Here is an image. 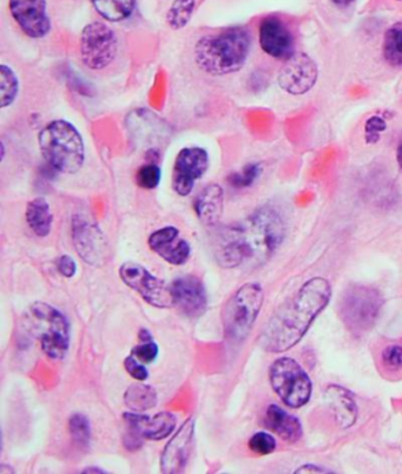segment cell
Returning a JSON list of instances; mask_svg holds the SVG:
<instances>
[{"mask_svg":"<svg viewBox=\"0 0 402 474\" xmlns=\"http://www.w3.org/2000/svg\"><path fill=\"white\" fill-rule=\"evenodd\" d=\"M286 236V223L274 206H263L224 228L216 244V259L224 269L258 267L270 261Z\"/></svg>","mask_w":402,"mask_h":474,"instance_id":"obj_1","label":"cell"},{"mask_svg":"<svg viewBox=\"0 0 402 474\" xmlns=\"http://www.w3.org/2000/svg\"><path fill=\"white\" fill-rule=\"evenodd\" d=\"M332 286L327 279L315 277L305 283L292 300L271 317L260 336V344L270 353L292 349L312 326L313 321L327 307Z\"/></svg>","mask_w":402,"mask_h":474,"instance_id":"obj_2","label":"cell"},{"mask_svg":"<svg viewBox=\"0 0 402 474\" xmlns=\"http://www.w3.org/2000/svg\"><path fill=\"white\" fill-rule=\"evenodd\" d=\"M251 45V34L246 29H227L202 37L195 45V60L197 66L210 75L233 74L246 64Z\"/></svg>","mask_w":402,"mask_h":474,"instance_id":"obj_3","label":"cell"},{"mask_svg":"<svg viewBox=\"0 0 402 474\" xmlns=\"http://www.w3.org/2000/svg\"><path fill=\"white\" fill-rule=\"evenodd\" d=\"M41 155L53 170L76 174L86 162V146L78 129L69 121L56 120L40 133Z\"/></svg>","mask_w":402,"mask_h":474,"instance_id":"obj_4","label":"cell"},{"mask_svg":"<svg viewBox=\"0 0 402 474\" xmlns=\"http://www.w3.org/2000/svg\"><path fill=\"white\" fill-rule=\"evenodd\" d=\"M23 326L41 343L52 360H63L70 347V324L62 312L44 302H36L23 317Z\"/></svg>","mask_w":402,"mask_h":474,"instance_id":"obj_5","label":"cell"},{"mask_svg":"<svg viewBox=\"0 0 402 474\" xmlns=\"http://www.w3.org/2000/svg\"><path fill=\"white\" fill-rule=\"evenodd\" d=\"M263 298V289L259 283H247L229 298L222 311L225 338L233 342L247 339L261 311Z\"/></svg>","mask_w":402,"mask_h":474,"instance_id":"obj_6","label":"cell"},{"mask_svg":"<svg viewBox=\"0 0 402 474\" xmlns=\"http://www.w3.org/2000/svg\"><path fill=\"white\" fill-rule=\"evenodd\" d=\"M384 300L377 289L352 285L341 296L339 313L344 326L354 334H363L374 327Z\"/></svg>","mask_w":402,"mask_h":474,"instance_id":"obj_7","label":"cell"},{"mask_svg":"<svg viewBox=\"0 0 402 474\" xmlns=\"http://www.w3.org/2000/svg\"><path fill=\"white\" fill-rule=\"evenodd\" d=\"M270 380L274 392L290 408H301L312 396V381L294 358H281L271 365Z\"/></svg>","mask_w":402,"mask_h":474,"instance_id":"obj_8","label":"cell"},{"mask_svg":"<svg viewBox=\"0 0 402 474\" xmlns=\"http://www.w3.org/2000/svg\"><path fill=\"white\" fill-rule=\"evenodd\" d=\"M116 33L101 22L87 24L80 34V56L91 70H102L109 66L117 55Z\"/></svg>","mask_w":402,"mask_h":474,"instance_id":"obj_9","label":"cell"},{"mask_svg":"<svg viewBox=\"0 0 402 474\" xmlns=\"http://www.w3.org/2000/svg\"><path fill=\"white\" fill-rule=\"evenodd\" d=\"M120 277L129 288L139 293L152 307L166 309L174 305L170 286L163 279L149 273L140 264L124 263L120 269Z\"/></svg>","mask_w":402,"mask_h":474,"instance_id":"obj_10","label":"cell"},{"mask_svg":"<svg viewBox=\"0 0 402 474\" xmlns=\"http://www.w3.org/2000/svg\"><path fill=\"white\" fill-rule=\"evenodd\" d=\"M72 239L79 257L91 266L105 265L109 257L105 235L101 229L82 214L72 220Z\"/></svg>","mask_w":402,"mask_h":474,"instance_id":"obj_11","label":"cell"},{"mask_svg":"<svg viewBox=\"0 0 402 474\" xmlns=\"http://www.w3.org/2000/svg\"><path fill=\"white\" fill-rule=\"evenodd\" d=\"M209 155L203 148H183L176 156L172 172V190L178 196L187 197L193 192L195 182L208 171Z\"/></svg>","mask_w":402,"mask_h":474,"instance_id":"obj_12","label":"cell"},{"mask_svg":"<svg viewBox=\"0 0 402 474\" xmlns=\"http://www.w3.org/2000/svg\"><path fill=\"white\" fill-rule=\"evenodd\" d=\"M316 63L306 53H294L286 60L285 66L279 74V86L286 93L292 95H304L308 93L317 81Z\"/></svg>","mask_w":402,"mask_h":474,"instance_id":"obj_13","label":"cell"},{"mask_svg":"<svg viewBox=\"0 0 402 474\" xmlns=\"http://www.w3.org/2000/svg\"><path fill=\"white\" fill-rule=\"evenodd\" d=\"M10 13L26 36L43 38L51 30L47 0H10Z\"/></svg>","mask_w":402,"mask_h":474,"instance_id":"obj_14","label":"cell"},{"mask_svg":"<svg viewBox=\"0 0 402 474\" xmlns=\"http://www.w3.org/2000/svg\"><path fill=\"white\" fill-rule=\"evenodd\" d=\"M172 301L175 307L186 316L195 319L206 312L208 307V297H206V288L194 274L176 278L170 285Z\"/></svg>","mask_w":402,"mask_h":474,"instance_id":"obj_15","label":"cell"},{"mask_svg":"<svg viewBox=\"0 0 402 474\" xmlns=\"http://www.w3.org/2000/svg\"><path fill=\"white\" fill-rule=\"evenodd\" d=\"M194 432V419H187L164 449L160 456V471L167 474L185 471L193 447Z\"/></svg>","mask_w":402,"mask_h":474,"instance_id":"obj_16","label":"cell"},{"mask_svg":"<svg viewBox=\"0 0 402 474\" xmlns=\"http://www.w3.org/2000/svg\"><path fill=\"white\" fill-rule=\"evenodd\" d=\"M260 45L267 55L288 60L294 55V37L281 19L268 17L260 25Z\"/></svg>","mask_w":402,"mask_h":474,"instance_id":"obj_17","label":"cell"},{"mask_svg":"<svg viewBox=\"0 0 402 474\" xmlns=\"http://www.w3.org/2000/svg\"><path fill=\"white\" fill-rule=\"evenodd\" d=\"M123 418L129 431H132L143 439L155 441L169 437L178 423L176 416L168 412L159 413L152 418L137 413H125Z\"/></svg>","mask_w":402,"mask_h":474,"instance_id":"obj_18","label":"cell"},{"mask_svg":"<svg viewBox=\"0 0 402 474\" xmlns=\"http://www.w3.org/2000/svg\"><path fill=\"white\" fill-rule=\"evenodd\" d=\"M179 231L174 227L159 229L149 237V246L164 261L172 265H182L190 257V244L178 239Z\"/></svg>","mask_w":402,"mask_h":474,"instance_id":"obj_19","label":"cell"},{"mask_svg":"<svg viewBox=\"0 0 402 474\" xmlns=\"http://www.w3.org/2000/svg\"><path fill=\"white\" fill-rule=\"evenodd\" d=\"M325 404L341 427L353 426L358 418V407L353 394L340 386H331L324 394Z\"/></svg>","mask_w":402,"mask_h":474,"instance_id":"obj_20","label":"cell"},{"mask_svg":"<svg viewBox=\"0 0 402 474\" xmlns=\"http://www.w3.org/2000/svg\"><path fill=\"white\" fill-rule=\"evenodd\" d=\"M264 422L270 431H273L275 434H278L287 442H297L304 434L300 420L287 413L285 409L277 406V404H270L267 408Z\"/></svg>","mask_w":402,"mask_h":474,"instance_id":"obj_21","label":"cell"},{"mask_svg":"<svg viewBox=\"0 0 402 474\" xmlns=\"http://www.w3.org/2000/svg\"><path fill=\"white\" fill-rule=\"evenodd\" d=\"M195 211L206 225H215L224 213V190L217 183L205 187L195 199Z\"/></svg>","mask_w":402,"mask_h":474,"instance_id":"obj_22","label":"cell"},{"mask_svg":"<svg viewBox=\"0 0 402 474\" xmlns=\"http://www.w3.org/2000/svg\"><path fill=\"white\" fill-rule=\"evenodd\" d=\"M26 221L34 235L44 238L50 235L53 216L50 204L44 198H34L26 206Z\"/></svg>","mask_w":402,"mask_h":474,"instance_id":"obj_23","label":"cell"},{"mask_svg":"<svg viewBox=\"0 0 402 474\" xmlns=\"http://www.w3.org/2000/svg\"><path fill=\"white\" fill-rule=\"evenodd\" d=\"M95 10L106 21H125L135 10V0H91Z\"/></svg>","mask_w":402,"mask_h":474,"instance_id":"obj_24","label":"cell"},{"mask_svg":"<svg viewBox=\"0 0 402 474\" xmlns=\"http://www.w3.org/2000/svg\"><path fill=\"white\" fill-rule=\"evenodd\" d=\"M126 406L133 412L142 413L154 408L157 404V394L151 386L135 384L130 386L124 394Z\"/></svg>","mask_w":402,"mask_h":474,"instance_id":"obj_25","label":"cell"},{"mask_svg":"<svg viewBox=\"0 0 402 474\" xmlns=\"http://www.w3.org/2000/svg\"><path fill=\"white\" fill-rule=\"evenodd\" d=\"M384 56L393 67H402V23L390 26L385 33Z\"/></svg>","mask_w":402,"mask_h":474,"instance_id":"obj_26","label":"cell"},{"mask_svg":"<svg viewBox=\"0 0 402 474\" xmlns=\"http://www.w3.org/2000/svg\"><path fill=\"white\" fill-rule=\"evenodd\" d=\"M19 90V81L13 69L5 64L0 67V107L6 108L13 105Z\"/></svg>","mask_w":402,"mask_h":474,"instance_id":"obj_27","label":"cell"},{"mask_svg":"<svg viewBox=\"0 0 402 474\" xmlns=\"http://www.w3.org/2000/svg\"><path fill=\"white\" fill-rule=\"evenodd\" d=\"M195 9V0H175L167 14L170 28L181 30L190 22Z\"/></svg>","mask_w":402,"mask_h":474,"instance_id":"obj_28","label":"cell"},{"mask_svg":"<svg viewBox=\"0 0 402 474\" xmlns=\"http://www.w3.org/2000/svg\"><path fill=\"white\" fill-rule=\"evenodd\" d=\"M69 431L72 441L80 447L87 449L91 441V426L86 415L75 414L69 420Z\"/></svg>","mask_w":402,"mask_h":474,"instance_id":"obj_29","label":"cell"},{"mask_svg":"<svg viewBox=\"0 0 402 474\" xmlns=\"http://www.w3.org/2000/svg\"><path fill=\"white\" fill-rule=\"evenodd\" d=\"M162 172L155 163H148L142 166L136 173L137 185L144 190H154L160 185Z\"/></svg>","mask_w":402,"mask_h":474,"instance_id":"obj_30","label":"cell"},{"mask_svg":"<svg viewBox=\"0 0 402 474\" xmlns=\"http://www.w3.org/2000/svg\"><path fill=\"white\" fill-rule=\"evenodd\" d=\"M262 173V166L260 163H249L240 173L233 174L231 183L237 189L251 186Z\"/></svg>","mask_w":402,"mask_h":474,"instance_id":"obj_31","label":"cell"},{"mask_svg":"<svg viewBox=\"0 0 402 474\" xmlns=\"http://www.w3.org/2000/svg\"><path fill=\"white\" fill-rule=\"evenodd\" d=\"M249 449L260 456H267V454L273 453L277 449V441L273 435L259 432V433L252 435L249 441Z\"/></svg>","mask_w":402,"mask_h":474,"instance_id":"obj_32","label":"cell"},{"mask_svg":"<svg viewBox=\"0 0 402 474\" xmlns=\"http://www.w3.org/2000/svg\"><path fill=\"white\" fill-rule=\"evenodd\" d=\"M382 363H384L385 368L388 370L402 369V347L397 344L388 346L382 351Z\"/></svg>","mask_w":402,"mask_h":474,"instance_id":"obj_33","label":"cell"},{"mask_svg":"<svg viewBox=\"0 0 402 474\" xmlns=\"http://www.w3.org/2000/svg\"><path fill=\"white\" fill-rule=\"evenodd\" d=\"M387 124L380 116H371L365 125V137L369 144H375L380 140L381 133H384Z\"/></svg>","mask_w":402,"mask_h":474,"instance_id":"obj_34","label":"cell"},{"mask_svg":"<svg viewBox=\"0 0 402 474\" xmlns=\"http://www.w3.org/2000/svg\"><path fill=\"white\" fill-rule=\"evenodd\" d=\"M132 355L142 363H151L159 357V347L154 341L143 342L133 348Z\"/></svg>","mask_w":402,"mask_h":474,"instance_id":"obj_35","label":"cell"},{"mask_svg":"<svg viewBox=\"0 0 402 474\" xmlns=\"http://www.w3.org/2000/svg\"><path fill=\"white\" fill-rule=\"evenodd\" d=\"M124 367L126 372H128L133 378H136V380H147L149 376L147 368L142 365V362L137 361L133 355L125 358Z\"/></svg>","mask_w":402,"mask_h":474,"instance_id":"obj_36","label":"cell"},{"mask_svg":"<svg viewBox=\"0 0 402 474\" xmlns=\"http://www.w3.org/2000/svg\"><path fill=\"white\" fill-rule=\"evenodd\" d=\"M57 266H59V273L67 278L74 277L76 271H78V266H76L74 258L69 255L60 256L59 263H57Z\"/></svg>","mask_w":402,"mask_h":474,"instance_id":"obj_37","label":"cell"},{"mask_svg":"<svg viewBox=\"0 0 402 474\" xmlns=\"http://www.w3.org/2000/svg\"><path fill=\"white\" fill-rule=\"evenodd\" d=\"M301 473V472H319V473H324V472H327L325 471V469H320V468H317V466H313V465H306V466H302L301 469H297V473Z\"/></svg>","mask_w":402,"mask_h":474,"instance_id":"obj_38","label":"cell"},{"mask_svg":"<svg viewBox=\"0 0 402 474\" xmlns=\"http://www.w3.org/2000/svg\"><path fill=\"white\" fill-rule=\"evenodd\" d=\"M140 339H142V342L152 341V336L151 332L144 330V329L143 330L140 331Z\"/></svg>","mask_w":402,"mask_h":474,"instance_id":"obj_39","label":"cell"},{"mask_svg":"<svg viewBox=\"0 0 402 474\" xmlns=\"http://www.w3.org/2000/svg\"><path fill=\"white\" fill-rule=\"evenodd\" d=\"M332 2L336 4V5L346 6L350 5L352 3H354L355 0H332Z\"/></svg>","mask_w":402,"mask_h":474,"instance_id":"obj_40","label":"cell"},{"mask_svg":"<svg viewBox=\"0 0 402 474\" xmlns=\"http://www.w3.org/2000/svg\"><path fill=\"white\" fill-rule=\"evenodd\" d=\"M397 163H399L400 170L402 171V144L397 152Z\"/></svg>","mask_w":402,"mask_h":474,"instance_id":"obj_41","label":"cell"},{"mask_svg":"<svg viewBox=\"0 0 402 474\" xmlns=\"http://www.w3.org/2000/svg\"><path fill=\"white\" fill-rule=\"evenodd\" d=\"M83 472L84 473H90V472L105 473V471H103V469H94V468L86 469H84Z\"/></svg>","mask_w":402,"mask_h":474,"instance_id":"obj_42","label":"cell"},{"mask_svg":"<svg viewBox=\"0 0 402 474\" xmlns=\"http://www.w3.org/2000/svg\"><path fill=\"white\" fill-rule=\"evenodd\" d=\"M399 2H400V0H399Z\"/></svg>","mask_w":402,"mask_h":474,"instance_id":"obj_43","label":"cell"}]
</instances>
